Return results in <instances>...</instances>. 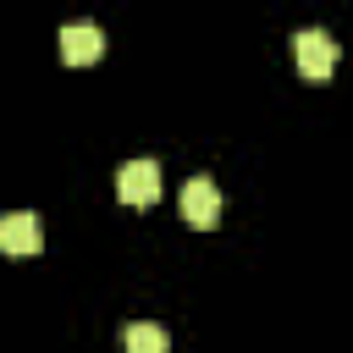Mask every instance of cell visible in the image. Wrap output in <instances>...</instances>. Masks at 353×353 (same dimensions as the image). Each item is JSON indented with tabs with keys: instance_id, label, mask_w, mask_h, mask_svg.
<instances>
[{
	"instance_id": "1",
	"label": "cell",
	"mask_w": 353,
	"mask_h": 353,
	"mask_svg": "<svg viewBox=\"0 0 353 353\" xmlns=\"http://www.w3.org/2000/svg\"><path fill=\"white\" fill-rule=\"evenodd\" d=\"M292 55H298V72L314 77V83L336 72V44H331L325 28H298V33H292Z\"/></svg>"
},
{
	"instance_id": "5",
	"label": "cell",
	"mask_w": 353,
	"mask_h": 353,
	"mask_svg": "<svg viewBox=\"0 0 353 353\" xmlns=\"http://www.w3.org/2000/svg\"><path fill=\"white\" fill-rule=\"evenodd\" d=\"M39 221L28 215V210H11V215H0V254H39Z\"/></svg>"
},
{
	"instance_id": "2",
	"label": "cell",
	"mask_w": 353,
	"mask_h": 353,
	"mask_svg": "<svg viewBox=\"0 0 353 353\" xmlns=\"http://www.w3.org/2000/svg\"><path fill=\"white\" fill-rule=\"evenodd\" d=\"M116 199L149 210V204L160 199V165H154V160H127V165L116 171Z\"/></svg>"
},
{
	"instance_id": "6",
	"label": "cell",
	"mask_w": 353,
	"mask_h": 353,
	"mask_svg": "<svg viewBox=\"0 0 353 353\" xmlns=\"http://www.w3.org/2000/svg\"><path fill=\"white\" fill-rule=\"evenodd\" d=\"M171 347V336H165V325H154V320H132L127 331H121V353H165Z\"/></svg>"
},
{
	"instance_id": "4",
	"label": "cell",
	"mask_w": 353,
	"mask_h": 353,
	"mask_svg": "<svg viewBox=\"0 0 353 353\" xmlns=\"http://www.w3.org/2000/svg\"><path fill=\"white\" fill-rule=\"evenodd\" d=\"M105 55V33L94 22H66L61 28V61L66 66H94Z\"/></svg>"
},
{
	"instance_id": "3",
	"label": "cell",
	"mask_w": 353,
	"mask_h": 353,
	"mask_svg": "<svg viewBox=\"0 0 353 353\" xmlns=\"http://www.w3.org/2000/svg\"><path fill=\"white\" fill-rule=\"evenodd\" d=\"M182 221H188L193 232L221 226V188H215L210 176H193V182L182 188Z\"/></svg>"
}]
</instances>
